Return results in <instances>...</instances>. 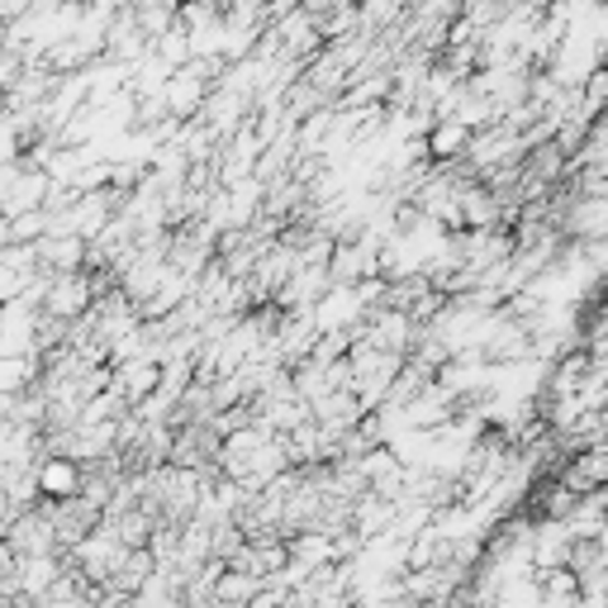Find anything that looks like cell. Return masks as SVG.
I'll use <instances>...</instances> for the list:
<instances>
[{"instance_id": "obj_1", "label": "cell", "mask_w": 608, "mask_h": 608, "mask_svg": "<svg viewBox=\"0 0 608 608\" xmlns=\"http://www.w3.org/2000/svg\"><path fill=\"white\" fill-rule=\"evenodd\" d=\"M10 547L14 556H57V538H53V523H48V514H43V499L34 504V509H24V514H14L10 518V528H5V538H0Z\"/></svg>"}, {"instance_id": "obj_2", "label": "cell", "mask_w": 608, "mask_h": 608, "mask_svg": "<svg viewBox=\"0 0 608 608\" xmlns=\"http://www.w3.org/2000/svg\"><path fill=\"white\" fill-rule=\"evenodd\" d=\"M91 309V285H86V271H67V277H48L43 285V309L63 324H77V318Z\"/></svg>"}, {"instance_id": "obj_3", "label": "cell", "mask_w": 608, "mask_h": 608, "mask_svg": "<svg viewBox=\"0 0 608 608\" xmlns=\"http://www.w3.org/2000/svg\"><path fill=\"white\" fill-rule=\"evenodd\" d=\"M34 481H38V499L57 504V499H71L81 489V466L67 457H43V461H34Z\"/></svg>"}, {"instance_id": "obj_4", "label": "cell", "mask_w": 608, "mask_h": 608, "mask_svg": "<svg viewBox=\"0 0 608 608\" xmlns=\"http://www.w3.org/2000/svg\"><path fill=\"white\" fill-rule=\"evenodd\" d=\"M466 143H471V128H461L457 120H432V128L424 134V153L432 167H452L466 157Z\"/></svg>"}, {"instance_id": "obj_5", "label": "cell", "mask_w": 608, "mask_h": 608, "mask_svg": "<svg viewBox=\"0 0 608 608\" xmlns=\"http://www.w3.org/2000/svg\"><path fill=\"white\" fill-rule=\"evenodd\" d=\"M43 234H48V214L43 210H29V214L5 219V243H38Z\"/></svg>"}, {"instance_id": "obj_6", "label": "cell", "mask_w": 608, "mask_h": 608, "mask_svg": "<svg viewBox=\"0 0 608 608\" xmlns=\"http://www.w3.org/2000/svg\"><path fill=\"white\" fill-rule=\"evenodd\" d=\"M20 77H24V57L14 53V48H0V95H5Z\"/></svg>"}]
</instances>
